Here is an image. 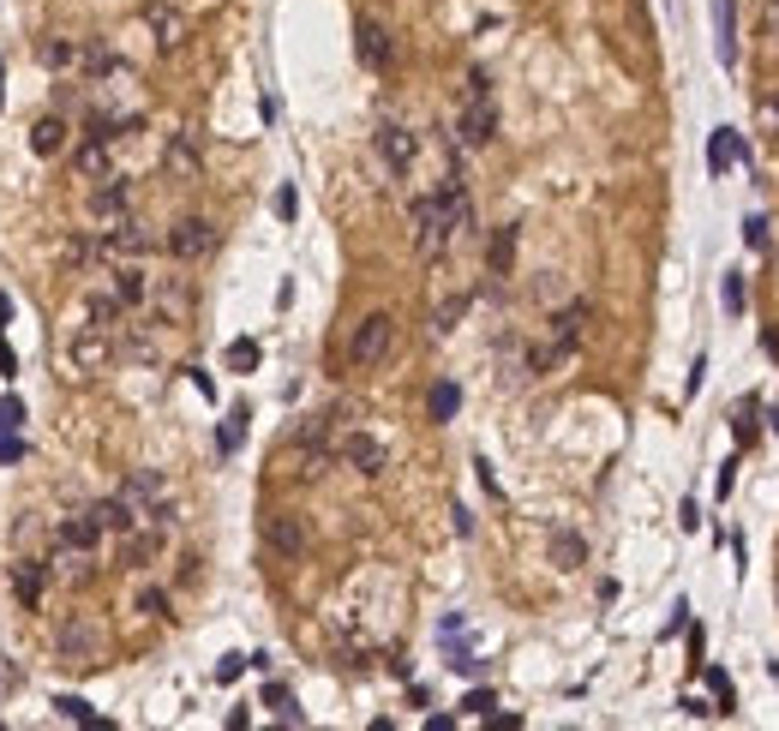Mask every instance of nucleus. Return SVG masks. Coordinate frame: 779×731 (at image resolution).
<instances>
[{"instance_id":"nucleus-1","label":"nucleus","mask_w":779,"mask_h":731,"mask_svg":"<svg viewBox=\"0 0 779 731\" xmlns=\"http://www.w3.org/2000/svg\"><path fill=\"white\" fill-rule=\"evenodd\" d=\"M408 222H414V252L432 264V258H444L468 228H474V204H468V192H462V180L456 174H444V186L438 192H420L414 204H408Z\"/></svg>"},{"instance_id":"nucleus-2","label":"nucleus","mask_w":779,"mask_h":731,"mask_svg":"<svg viewBox=\"0 0 779 731\" xmlns=\"http://www.w3.org/2000/svg\"><path fill=\"white\" fill-rule=\"evenodd\" d=\"M492 138H498V102H492V78H486V72H468L462 114H456V144H462V150H486Z\"/></svg>"},{"instance_id":"nucleus-3","label":"nucleus","mask_w":779,"mask_h":731,"mask_svg":"<svg viewBox=\"0 0 779 731\" xmlns=\"http://www.w3.org/2000/svg\"><path fill=\"white\" fill-rule=\"evenodd\" d=\"M390 348H396V318H390V312H366V318L354 324V336H348V366H354V372H372V366L390 360Z\"/></svg>"},{"instance_id":"nucleus-4","label":"nucleus","mask_w":779,"mask_h":731,"mask_svg":"<svg viewBox=\"0 0 779 731\" xmlns=\"http://www.w3.org/2000/svg\"><path fill=\"white\" fill-rule=\"evenodd\" d=\"M588 318H594V306H588V300H570V306H558V312H552V342H546V348H540L528 366H534V372H552V366H558V360H564V354L582 342Z\"/></svg>"},{"instance_id":"nucleus-5","label":"nucleus","mask_w":779,"mask_h":731,"mask_svg":"<svg viewBox=\"0 0 779 731\" xmlns=\"http://www.w3.org/2000/svg\"><path fill=\"white\" fill-rule=\"evenodd\" d=\"M156 246V234L126 210V216H114V222H102V234H96V258H108V264H126V258H144Z\"/></svg>"},{"instance_id":"nucleus-6","label":"nucleus","mask_w":779,"mask_h":731,"mask_svg":"<svg viewBox=\"0 0 779 731\" xmlns=\"http://www.w3.org/2000/svg\"><path fill=\"white\" fill-rule=\"evenodd\" d=\"M216 240H222V234H216V222H210V216H180V222L168 228V252H174L180 264L210 258V252H216Z\"/></svg>"},{"instance_id":"nucleus-7","label":"nucleus","mask_w":779,"mask_h":731,"mask_svg":"<svg viewBox=\"0 0 779 731\" xmlns=\"http://www.w3.org/2000/svg\"><path fill=\"white\" fill-rule=\"evenodd\" d=\"M66 360H72V372H102V366L114 360V330H102V324H78V336L66 342Z\"/></svg>"},{"instance_id":"nucleus-8","label":"nucleus","mask_w":779,"mask_h":731,"mask_svg":"<svg viewBox=\"0 0 779 731\" xmlns=\"http://www.w3.org/2000/svg\"><path fill=\"white\" fill-rule=\"evenodd\" d=\"M264 546H270L276 558H306V546H312V528H306V516H294V510H276V516H264Z\"/></svg>"},{"instance_id":"nucleus-9","label":"nucleus","mask_w":779,"mask_h":731,"mask_svg":"<svg viewBox=\"0 0 779 731\" xmlns=\"http://www.w3.org/2000/svg\"><path fill=\"white\" fill-rule=\"evenodd\" d=\"M378 156H384V168H390V174H408V168H414V156H420V132H414V126H402V120H384V126H378Z\"/></svg>"},{"instance_id":"nucleus-10","label":"nucleus","mask_w":779,"mask_h":731,"mask_svg":"<svg viewBox=\"0 0 779 731\" xmlns=\"http://www.w3.org/2000/svg\"><path fill=\"white\" fill-rule=\"evenodd\" d=\"M144 30H150V42H156L162 54L186 48V12H180V6H144Z\"/></svg>"},{"instance_id":"nucleus-11","label":"nucleus","mask_w":779,"mask_h":731,"mask_svg":"<svg viewBox=\"0 0 779 731\" xmlns=\"http://www.w3.org/2000/svg\"><path fill=\"white\" fill-rule=\"evenodd\" d=\"M48 576H54V582H66V588H84V582L96 576V552H84V546H60V540H54Z\"/></svg>"},{"instance_id":"nucleus-12","label":"nucleus","mask_w":779,"mask_h":731,"mask_svg":"<svg viewBox=\"0 0 779 731\" xmlns=\"http://www.w3.org/2000/svg\"><path fill=\"white\" fill-rule=\"evenodd\" d=\"M354 54H360V66L384 72L390 66V30L378 18H354Z\"/></svg>"},{"instance_id":"nucleus-13","label":"nucleus","mask_w":779,"mask_h":731,"mask_svg":"<svg viewBox=\"0 0 779 731\" xmlns=\"http://www.w3.org/2000/svg\"><path fill=\"white\" fill-rule=\"evenodd\" d=\"M126 210H132V180L102 174L96 192H90V216H96V222H114V216H126Z\"/></svg>"},{"instance_id":"nucleus-14","label":"nucleus","mask_w":779,"mask_h":731,"mask_svg":"<svg viewBox=\"0 0 779 731\" xmlns=\"http://www.w3.org/2000/svg\"><path fill=\"white\" fill-rule=\"evenodd\" d=\"M342 462H348L354 474H366V480H378V474L390 468V450H384L378 438H366V432H354V438H342Z\"/></svg>"},{"instance_id":"nucleus-15","label":"nucleus","mask_w":779,"mask_h":731,"mask_svg":"<svg viewBox=\"0 0 779 731\" xmlns=\"http://www.w3.org/2000/svg\"><path fill=\"white\" fill-rule=\"evenodd\" d=\"M96 648H102V636H96V624H84V618H72V624L60 630V660H72V666H96Z\"/></svg>"},{"instance_id":"nucleus-16","label":"nucleus","mask_w":779,"mask_h":731,"mask_svg":"<svg viewBox=\"0 0 779 731\" xmlns=\"http://www.w3.org/2000/svg\"><path fill=\"white\" fill-rule=\"evenodd\" d=\"M162 168H168V174H180V180H198V174H204L198 138H192V132H174V138H168V150H162Z\"/></svg>"},{"instance_id":"nucleus-17","label":"nucleus","mask_w":779,"mask_h":731,"mask_svg":"<svg viewBox=\"0 0 779 731\" xmlns=\"http://www.w3.org/2000/svg\"><path fill=\"white\" fill-rule=\"evenodd\" d=\"M162 492H168V486H162V474H150V468H138V474H132V480L120 486V498H126V504H132V510H138L144 522L156 516V504H162Z\"/></svg>"},{"instance_id":"nucleus-18","label":"nucleus","mask_w":779,"mask_h":731,"mask_svg":"<svg viewBox=\"0 0 779 731\" xmlns=\"http://www.w3.org/2000/svg\"><path fill=\"white\" fill-rule=\"evenodd\" d=\"M714 48L720 66H738V0H714Z\"/></svg>"},{"instance_id":"nucleus-19","label":"nucleus","mask_w":779,"mask_h":731,"mask_svg":"<svg viewBox=\"0 0 779 731\" xmlns=\"http://www.w3.org/2000/svg\"><path fill=\"white\" fill-rule=\"evenodd\" d=\"M108 288L120 294V306H144V300H150V276L138 270V258L114 264V282H108Z\"/></svg>"},{"instance_id":"nucleus-20","label":"nucleus","mask_w":779,"mask_h":731,"mask_svg":"<svg viewBox=\"0 0 779 731\" xmlns=\"http://www.w3.org/2000/svg\"><path fill=\"white\" fill-rule=\"evenodd\" d=\"M36 60H42L48 72H78V66H84V48H78L72 36H48V42L36 48Z\"/></svg>"},{"instance_id":"nucleus-21","label":"nucleus","mask_w":779,"mask_h":731,"mask_svg":"<svg viewBox=\"0 0 779 731\" xmlns=\"http://www.w3.org/2000/svg\"><path fill=\"white\" fill-rule=\"evenodd\" d=\"M108 162H114V138H102V132H90V144H84V150L72 156V168H78V174H90V180H102V174H114Z\"/></svg>"},{"instance_id":"nucleus-22","label":"nucleus","mask_w":779,"mask_h":731,"mask_svg":"<svg viewBox=\"0 0 779 731\" xmlns=\"http://www.w3.org/2000/svg\"><path fill=\"white\" fill-rule=\"evenodd\" d=\"M66 138H72V132H66V120H60V114H42V120L30 126V150H36V156H60V150H66Z\"/></svg>"},{"instance_id":"nucleus-23","label":"nucleus","mask_w":779,"mask_h":731,"mask_svg":"<svg viewBox=\"0 0 779 731\" xmlns=\"http://www.w3.org/2000/svg\"><path fill=\"white\" fill-rule=\"evenodd\" d=\"M54 540H60V546H84V552H96V546H102V522H96L90 510H84V516H66Z\"/></svg>"},{"instance_id":"nucleus-24","label":"nucleus","mask_w":779,"mask_h":731,"mask_svg":"<svg viewBox=\"0 0 779 731\" xmlns=\"http://www.w3.org/2000/svg\"><path fill=\"white\" fill-rule=\"evenodd\" d=\"M738 156H744V138H738L732 126H720V132H714V144H708V174H726Z\"/></svg>"},{"instance_id":"nucleus-25","label":"nucleus","mask_w":779,"mask_h":731,"mask_svg":"<svg viewBox=\"0 0 779 731\" xmlns=\"http://www.w3.org/2000/svg\"><path fill=\"white\" fill-rule=\"evenodd\" d=\"M510 264H516V222H504L492 234V246H486V270L492 276H510Z\"/></svg>"},{"instance_id":"nucleus-26","label":"nucleus","mask_w":779,"mask_h":731,"mask_svg":"<svg viewBox=\"0 0 779 731\" xmlns=\"http://www.w3.org/2000/svg\"><path fill=\"white\" fill-rule=\"evenodd\" d=\"M42 588H48V570H42V564H18V570H12V594H18L30 612L42 606Z\"/></svg>"},{"instance_id":"nucleus-27","label":"nucleus","mask_w":779,"mask_h":731,"mask_svg":"<svg viewBox=\"0 0 779 731\" xmlns=\"http://www.w3.org/2000/svg\"><path fill=\"white\" fill-rule=\"evenodd\" d=\"M264 708H270L282 726H306V714H300V702H294L288 684H264Z\"/></svg>"},{"instance_id":"nucleus-28","label":"nucleus","mask_w":779,"mask_h":731,"mask_svg":"<svg viewBox=\"0 0 779 731\" xmlns=\"http://www.w3.org/2000/svg\"><path fill=\"white\" fill-rule=\"evenodd\" d=\"M150 300H156V312H162V324H180V318H186V306H192L180 282H162V288H150Z\"/></svg>"},{"instance_id":"nucleus-29","label":"nucleus","mask_w":779,"mask_h":731,"mask_svg":"<svg viewBox=\"0 0 779 731\" xmlns=\"http://www.w3.org/2000/svg\"><path fill=\"white\" fill-rule=\"evenodd\" d=\"M456 408H462V390H456L450 378H438V384H432V396H426V414L444 426V420H456Z\"/></svg>"},{"instance_id":"nucleus-30","label":"nucleus","mask_w":779,"mask_h":731,"mask_svg":"<svg viewBox=\"0 0 779 731\" xmlns=\"http://www.w3.org/2000/svg\"><path fill=\"white\" fill-rule=\"evenodd\" d=\"M54 714H60V720H72V726H108V720H96V714H90V702H84V696H54Z\"/></svg>"},{"instance_id":"nucleus-31","label":"nucleus","mask_w":779,"mask_h":731,"mask_svg":"<svg viewBox=\"0 0 779 731\" xmlns=\"http://www.w3.org/2000/svg\"><path fill=\"white\" fill-rule=\"evenodd\" d=\"M240 438H246V408H234V414L222 420V432H216V444H222V456H234V450H240Z\"/></svg>"},{"instance_id":"nucleus-32","label":"nucleus","mask_w":779,"mask_h":731,"mask_svg":"<svg viewBox=\"0 0 779 731\" xmlns=\"http://www.w3.org/2000/svg\"><path fill=\"white\" fill-rule=\"evenodd\" d=\"M582 552H588V546H582V534H558V540H552L558 570H576V564H582Z\"/></svg>"},{"instance_id":"nucleus-33","label":"nucleus","mask_w":779,"mask_h":731,"mask_svg":"<svg viewBox=\"0 0 779 731\" xmlns=\"http://www.w3.org/2000/svg\"><path fill=\"white\" fill-rule=\"evenodd\" d=\"M462 312H468V294H456V300H444V306L432 312V330H438V336H444V330H456V318H462Z\"/></svg>"},{"instance_id":"nucleus-34","label":"nucleus","mask_w":779,"mask_h":731,"mask_svg":"<svg viewBox=\"0 0 779 731\" xmlns=\"http://www.w3.org/2000/svg\"><path fill=\"white\" fill-rule=\"evenodd\" d=\"M228 366H234V372H252V366H258V342H252V336L228 342Z\"/></svg>"},{"instance_id":"nucleus-35","label":"nucleus","mask_w":779,"mask_h":731,"mask_svg":"<svg viewBox=\"0 0 779 731\" xmlns=\"http://www.w3.org/2000/svg\"><path fill=\"white\" fill-rule=\"evenodd\" d=\"M744 246H750V252H762V246H768V216H756V210L744 216Z\"/></svg>"},{"instance_id":"nucleus-36","label":"nucleus","mask_w":779,"mask_h":731,"mask_svg":"<svg viewBox=\"0 0 779 731\" xmlns=\"http://www.w3.org/2000/svg\"><path fill=\"white\" fill-rule=\"evenodd\" d=\"M492 708H498V696H492V690H474V696H462V714H474V720H492Z\"/></svg>"},{"instance_id":"nucleus-37","label":"nucleus","mask_w":779,"mask_h":731,"mask_svg":"<svg viewBox=\"0 0 779 731\" xmlns=\"http://www.w3.org/2000/svg\"><path fill=\"white\" fill-rule=\"evenodd\" d=\"M720 300H726V312H732V318L744 312V276H738V270L726 276V288H720Z\"/></svg>"},{"instance_id":"nucleus-38","label":"nucleus","mask_w":779,"mask_h":731,"mask_svg":"<svg viewBox=\"0 0 779 731\" xmlns=\"http://www.w3.org/2000/svg\"><path fill=\"white\" fill-rule=\"evenodd\" d=\"M24 426V402L18 396H0V432H18Z\"/></svg>"},{"instance_id":"nucleus-39","label":"nucleus","mask_w":779,"mask_h":731,"mask_svg":"<svg viewBox=\"0 0 779 731\" xmlns=\"http://www.w3.org/2000/svg\"><path fill=\"white\" fill-rule=\"evenodd\" d=\"M756 132H779V96L756 102Z\"/></svg>"},{"instance_id":"nucleus-40","label":"nucleus","mask_w":779,"mask_h":731,"mask_svg":"<svg viewBox=\"0 0 779 731\" xmlns=\"http://www.w3.org/2000/svg\"><path fill=\"white\" fill-rule=\"evenodd\" d=\"M138 612L162 618V612H168V594H162V588H144V594H138Z\"/></svg>"},{"instance_id":"nucleus-41","label":"nucleus","mask_w":779,"mask_h":731,"mask_svg":"<svg viewBox=\"0 0 779 731\" xmlns=\"http://www.w3.org/2000/svg\"><path fill=\"white\" fill-rule=\"evenodd\" d=\"M240 672H246V654H228V660H222V666H216V684H234V678H240Z\"/></svg>"},{"instance_id":"nucleus-42","label":"nucleus","mask_w":779,"mask_h":731,"mask_svg":"<svg viewBox=\"0 0 779 731\" xmlns=\"http://www.w3.org/2000/svg\"><path fill=\"white\" fill-rule=\"evenodd\" d=\"M762 36L779 48V0H768V6H762Z\"/></svg>"},{"instance_id":"nucleus-43","label":"nucleus","mask_w":779,"mask_h":731,"mask_svg":"<svg viewBox=\"0 0 779 731\" xmlns=\"http://www.w3.org/2000/svg\"><path fill=\"white\" fill-rule=\"evenodd\" d=\"M450 666H456V672H462V678H474V672H480V660H474V654H468V648H456V654H450Z\"/></svg>"},{"instance_id":"nucleus-44","label":"nucleus","mask_w":779,"mask_h":731,"mask_svg":"<svg viewBox=\"0 0 779 731\" xmlns=\"http://www.w3.org/2000/svg\"><path fill=\"white\" fill-rule=\"evenodd\" d=\"M12 372H18V354H12V348H6V336H0V378H12Z\"/></svg>"},{"instance_id":"nucleus-45","label":"nucleus","mask_w":779,"mask_h":731,"mask_svg":"<svg viewBox=\"0 0 779 731\" xmlns=\"http://www.w3.org/2000/svg\"><path fill=\"white\" fill-rule=\"evenodd\" d=\"M6 318H12V300H6V294H0V330H6Z\"/></svg>"}]
</instances>
